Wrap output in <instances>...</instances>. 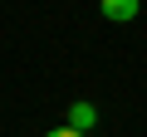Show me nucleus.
<instances>
[{"label": "nucleus", "instance_id": "2", "mask_svg": "<svg viewBox=\"0 0 147 137\" xmlns=\"http://www.w3.org/2000/svg\"><path fill=\"white\" fill-rule=\"evenodd\" d=\"M64 118H69V127H74V132H84V137L98 127V108H93V103H69V113H64Z\"/></svg>", "mask_w": 147, "mask_h": 137}, {"label": "nucleus", "instance_id": "1", "mask_svg": "<svg viewBox=\"0 0 147 137\" xmlns=\"http://www.w3.org/2000/svg\"><path fill=\"white\" fill-rule=\"evenodd\" d=\"M98 10H103V20H113V25H127V20H137L142 0H98Z\"/></svg>", "mask_w": 147, "mask_h": 137}, {"label": "nucleus", "instance_id": "3", "mask_svg": "<svg viewBox=\"0 0 147 137\" xmlns=\"http://www.w3.org/2000/svg\"><path fill=\"white\" fill-rule=\"evenodd\" d=\"M44 137H84V132H74V127H69V122H64V127H49V132H44Z\"/></svg>", "mask_w": 147, "mask_h": 137}]
</instances>
